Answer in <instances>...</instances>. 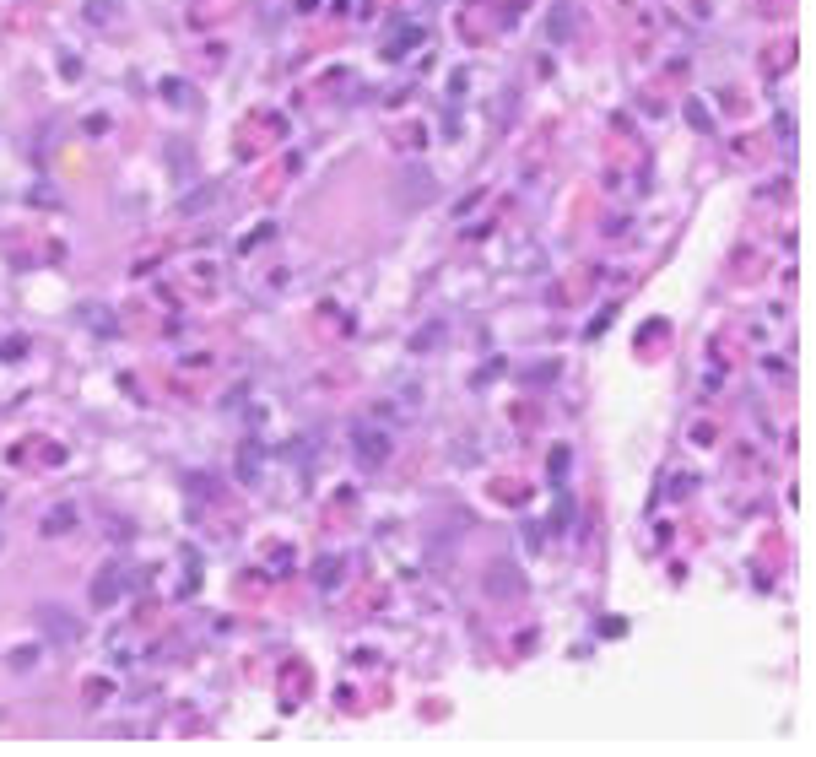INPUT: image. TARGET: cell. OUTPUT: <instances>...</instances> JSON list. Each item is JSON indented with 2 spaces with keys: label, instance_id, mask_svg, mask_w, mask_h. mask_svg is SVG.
Wrapping results in <instances>:
<instances>
[{
  "label": "cell",
  "instance_id": "1",
  "mask_svg": "<svg viewBox=\"0 0 816 757\" xmlns=\"http://www.w3.org/2000/svg\"><path fill=\"white\" fill-rule=\"evenodd\" d=\"M357 460H363L368 471H379L384 460H390V433H379V428H357Z\"/></svg>",
  "mask_w": 816,
  "mask_h": 757
},
{
  "label": "cell",
  "instance_id": "2",
  "mask_svg": "<svg viewBox=\"0 0 816 757\" xmlns=\"http://www.w3.org/2000/svg\"><path fill=\"white\" fill-rule=\"evenodd\" d=\"M38 622H44V639H60V644H76V617L71 612H55V606H38Z\"/></svg>",
  "mask_w": 816,
  "mask_h": 757
},
{
  "label": "cell",
  "instance_id": "3",
  "mask_svg": "<svg viewBox=\"0 0 816 757\" xmlns=\"http://www.w3.org/2000/svg\"><path fill=\"white\" fill-rule=\"evenodd\" d=\"M92 601H98V606H114L119 601V568H103V574L92 579Z\"/></svg>",
  "mask_w": 816,
  "mask_h": 757
},
{
  "label": "cell",
  "instance_id": "4",
  "mask_svg": "<svg viewBox=\"0 0 816 757\" xmlns=\"http://www.w3.org/2000/svg\"><path fill=\"white\" fill-rule=\"evenodd\" d=\"M114 11H119V0H87V22H114Z\"/></svg>",
  "mask_w": 816,
  "mask_h": 757
},
{
  "label": "cell",
  "instance_id": "5",
  "mask_svg": "<svg viewBox=\"0 0 816 757\" xmlns=\"http://www.w3.org/2000/svg\"><path fill=\"white\" fill-rule=\"evenodd\" d=\"M552 38H568V0H557V22H552Z\"/></svg>",
  "mask_w": 816,
  "mask_h": 757
},
{
  "label": "cell",
  "instance_id": "6",
  "mask_svg": "<svg viewBox=\"0 0 816 757\" xmlns=\"http://www.w3.org/2000/svg\"><path fill=\"white\" fill-rule=\"evenodd\" d=\"M498 595H519V584H514V568H498Z\"/></svg>",
  "mask_w": 816,
  "mask_h": 757
}]
</instances>
